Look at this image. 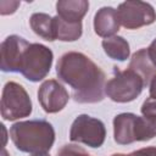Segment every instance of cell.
Here are the masks:
<instances>
[{"label":"cell","mask_w":156,"mask_h":156,"mask_svg":"<svg viewBox=\"0 0 156 156\" xmlns=\"http://www.w3.org/2000/svg\"><path fill=\"white\" fill-rule=\"evenodd\" d=\"M32 156H49L48 154H37V155H32Z\"/></svg>","instance_id":"obj_24"},{"label":"cell","mask_w":156,"mask_h":156,"mask_svg":"<svg viewBox=\"0 0 156 156\" xmlns=\"http://www.w3.org/2000/svg\"><path fill=\"white\" fill-rule=\"evenodd\" d=\"M0 107L1 117L5 121H16L28 117L33 110L32 100L28 93L16 82H7L4 85Z\"/></svg>","instance_id":"obj_6"},{"label":"cell","mask_w":156,"mask_h":156,"mask_svg":"<svg viewBox=\"0 0 156 156\" xmlns=\"http://www.w3.org/2000/svg\"><path fill=\"white\" fill-rule=\"evenodd\" d=\"M1 156H9V152L5 150V149H2V155Z\"/></svg>","instance_id":"obj_23"},{"label":"cell","mask_w":156,"mask_h":156,"mask_svg":"<svg viewBox=\"0 0 156 156\" xmlns=\"http://www.w3.org/2000/svg\"><path fill=\"white\" fill-rule=\"evenodd\" d=\"M145 84L143 78L134 71H124L113 67V77L105 85V94L115 102L124 104L135 100L143 91Z\"/></svg>","instance_id":"obj_4"},{"label":"cell","mask_w":156,"mask_h":156,"mask_svg":"<svg viewBox=\"0 0 156 156\" xmlns=\"http://www.w3.org/2000/svg\"><path fill=\"white\" fill-rule=\"evenodd\" d=\"M10 136L16 149L22 152L46 154L55 143V129L45 119L22 121L11 126Z\"/></svg>","instance_id":"obj_2"},{"label":"cell","mask_w":156,"mask_h":156,"mask_svg":"<svg viewBox=\"0 0 156 156\" xmlns=\"http://www.w3.org/2000/svg\"><path fill=\"white\" fill-rule=\"evenodd\" d=\"M156 136V118L123 112L113 118V139L119 145L147 141Z\"/></svg>","instance_id":"obj_3"},{"label":"cell","mask_w":156,"mask_h":156,"mask_svg":"<svg viewBox=\"0 0 156 156\" xmlns=\"http://www.w3.org/2000/svg\"><path fill=\"white\" fill-rule=\"evenodd\" d=\"M20 1H0V13L2 16L5 15H11L16 12L17 7L20 6Z\"/></svg>","instance_id":"obj_19"},{"label":"cell","mask_w":156,"mask_h":156,"mask_svg":"<svg viewBox=\"0 0 156 156\" xmlns=\"http://www.w3.org/2000/svg\"><path fill=\"white\" fill-rule=\"evenodd\" d=\"M56 156H91L87 150L76 144H66L60 147Z\"/></svg>","instance_id":"obj_17"},{"label":"cell","mask_w":156,"mask_h":156,"mask_svg":"<svg viewBox=\"0 0 156 156\" xmlns=\"http://www.w3.org/2000/svg\"><path fill=\"white\" fill-rule=\"evenodd\" d=\"M111 156H126L124 154H113V155H111Z\"/></svg>","instance_id":"obj_25"},{"label":"cell","mask_w":156,"mask_h":156,"mask_svg":"<svg viewBox=\"0 0 156 156\" xmlns=\"http://www.w3.org/2000/svg\"><path fill=\"white\" fill-rule=\"evenodd\" d=\"M88 9L87 0H60L56 2L57 16L67 22H82Z\"/></svg>","instance_id":"obj_12"},{"label":"cell","mask_w":156,"mask_h":156,"mask_svg":"<svg viewBox=\"0 0 156 156\" xmlns=\"http://www.w3.org/2000/svg\"><path fill=\"white\" fill-rule=\"evenodd\" d=\"M126 156H156V146H147L139 149L136 151H133Z\"/></svg>","instance_id":"obj_20"},{"label":"cell","mask_w":156,"mask_h":156,"mask_svg":"<svg viewBox=\"0 0 156 156\" xmlns=\"http://www.w3.org/2000/svg\"><path fill=\"white\" fill-rule=\"evenodd\" d=\"M149 93L151 98H156V74L152 77L150 84H149Z\"/></svg>","instance_id":"obj_22"},{"label":"cell","mask_w":156,"mask_h":156,"mask_svg":"<svg viewBox=\"0 0 156 156\" xmlns=\"http://www.w3.org/2000/svg\"><path fill=\"white\" fill-rule=\"evenodd\" d=\"M147 54H149V56H150V60H151V62L154 63V66L156 67V38L151 41V44L149 45V48H147Z\"/></svg>","instance_id":"obj_21"},{"label":"cell","mask_w":156,"mask_h":156,"mask_svg":"<svg viewBox=\"0 0 156 156\" xmlns=\"http://www.w3.org/2000/svg\"><path fill=\"white\" fill-rule=\"evenodd\" d=\"M30 43L24 38L12 34L9 35L0 45L1 62L0 67L2 72H20L21 61L26 49Z\"/></svg>","instance_id":"obj_10"},{"label":"cell","mask_w":156,"mask_h":156,"mask_svg":"<svg viewBox=\"0 0 156 156\" xmlns=\"http://www.w3.org/2000/svg\"><path fill=\"white\" fill-rule=\"evenodd\" d=\"M69 100L66 88L56 79H48L41 83L38 90V101L46 113L62 111Z\"/></svg>","instance_id":"obj_9"},{"label":"cell","mask_w":156,"mask_h":156,"mask_svg":"<svg viewBox=\"0 0 156 156\" xmlns=\"http://www.w3.org/2000/svg\"><path fill=\"white\" fill-rule=\"evenodd\" d=\"M101 45L105 54L112 60L126 61L130 55L129 44L123 37L113 35V37L106 38L102 40Z\"/></svg>","instance_id":"obj_16"},{"label":"cell","mask_w":156,"mask_h":156,"mask_svg":"<svg viewBox=\"0 0 156 156\" xmlns=\"http://www.w3.org/2000/svg\"><path fill=\"white\" fill-rule=\"evenodd\" d=\"M52 61L54 54L48 46L30 43L23 54L20 73L29 82H40L49 74Z\"/></svg>","instance_id":"obj_5"},{"label":"cell","mask_w":156,"mask_h":156,"mask_svg":"<svg viewBox=\"0 0 156 156\" xmlns=\"http://www.w3.org/2000/svg\"><path fill=\"white\" fill-rule=\"evenodd\" d=\"M119 20L117 16V10L111 6H104L96 11L94 16V30L95 33L106 39L116 35L119 30Z\"/></svg>","instance_id":"obj_11"},{"label":"cell","mask_w":156,"mask_h":156,"mask_svg":"<svg viewBox=\"0 0 156 156\" xmlns=\"http://www.w3.org/2000/svg\"><path fill=\"white\" fill-rule=\"evenodd\" d=\"M106 139V128L102 121L89 115H79L71 124L69 140L90 147H100Z\"/></svg>","instance_id":"obj_7"},{"label":"cell","mask_w":156,"mask_h":156,"mask_svg":"<svg viewBox=\"0 0 156 156\" xmlns=\"http://www.w3.org/2000/svg\"><path fill=\"white\" fill-rule=\"evenodd\" d=\"M141 115L150 118H156V98L149 96L141 105Z\"/></svg>","instance_id":"obj_18"},{"label":"cell","mask_w":156,"mask_h":156,"mask_svg":"<svg viewBox=\"0 0 156 156\" xmlns=\"http://www.w3.org/2000/svg\"><path fill=\"white\" fill-rule=\"evenodd\" d=\"M128 68L134 71L143 78L145 87H147L150 84L152 77L156 74V67L151 62L150 56L147 54V49H145V48L135 51L132 55Z\"/></svg>","instance_id":"obj_13"},{"label":"cell","mask_w":156,"mask_h":156,"mask_svg":"<svg viewBox=\"0 0 156 156\" xmlns=\"http://www.w3.org/2000/svg\"><path fill=\"white\" fill-rule=\"evenodd\" d=\"M60 80L72 88V96L79 104H96L105 98L104 71L87 55L77 51L63 54L56 65Z\"/></svg>","instance_id":"obj_1"},{"label":"cell","mask_w":156,"mask_h":156,"mask_svg":"<svg viewBox=\"0 0 156 156\" xmlns=\"http://www.w3.org/2000/svg\"><path fill=\"white\" fill-rule=\"evenodd\" d=\"M29 26L32 30L46 41L56 40L54 29V17L44 12H35L29 18Z\"/></svg>","instance_id":"obj_14"},{"label":"cell","mask_w":156,"mask_h":156,"mask_svg":"<svg viewBox=\"0 0 156 156\" xmlns=\"http://www.w3.org/2000/svg\"><path fill=\"white\" fill-rule=\"evenodd\" d=\"M54 29L56 40L76 41L82 37L83 24L82 22H67L56 15L54 17Z\"/></svg>","instance_id":"obj_15"},{"label":"cell","mask_w":156,"mask_h":156,"mask_svg":"<svg viewBox=\"0 0 156 156\" xmlns=\"http://www.w3.org/2000/svg\"><path fill=\"white\" fill-rule=\"evenodd\" d=\"M117 16L121 26L127 29H138L156 21V11L152 5L139 0L121 2L117 7Z\"/></svg>","instance_id":"obj_8"}]
</instances>
